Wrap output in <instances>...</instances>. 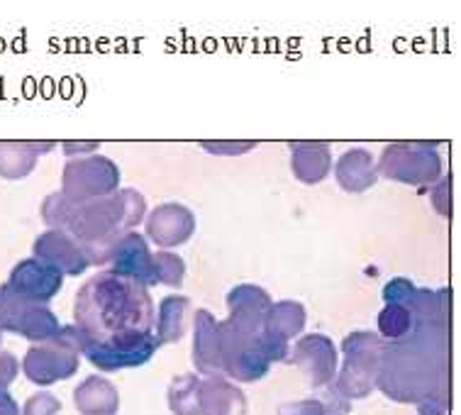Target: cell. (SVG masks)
Instances as JSON below:
<instances>
[{"instance_id":"obj_28","label":"cell","mask_w":461,"mask_h":415,"mask_svg":"<svg viewBox=\"0 0 461 415\" xmlns=\"http://www.w3.org/2000/svg\"><path fill=\"white\" fill-rule=\"evenodd\" d=\"M429 198H432V208H435L442 218L452 215V174H442L435 184L429 186Z\"/></svg>"},{"instance_id":"obj_27","label":"cell","mask_w":461,"mask_h":415,"mask_svg":"<svg viewBox=\"0 0 461 415\" xmlns=\"http://www.w3.org/2000/svg\"><path fill=\"white\" fill-rule=\"evenodd\" d=\"M257 345H259L261 355H264V359H267L268 365L285 362V359H288V352H291L288 339L278 338V335H274V332L268 330H264L259 338H257Z\"/></svg>"},{"instance_id":"obj_12","label":"cell","mask_w":461,"mask_h":415,"mask_svg":"<svg viewBox=\"0 0 461 415\" xmlns=\"http://www.w3.org/2000/svg\"><path fill=\"white\" fill-rule=\"evenodd\" d=\"M195 212L184 203H161L144 218L147 238L161 249L185 245L195 235Z\"/></svg>"},{"instance_id":"obj_16","label":"cell","mask_w":461,"mask_h":415,"mask_svg":"<svg viewBox=\"0 0 461 415\" xmlns=\"http://www.w3.org/2000/svg\"><path fill=\"white\" fill-rule=\"evenodd\" d=\"M194 365L205 376H225L220 355V322L205 308L194 315Z\"/></svg>"},{"instance_id":"obj_19","label":"cell","mask_w":461,"mask_h":415,"mask_svg":"<svg viewBox=\"0 0 461 415\" xmlns=\"http://www.w3.org/2000/svg\"><path fill=\"white\" fill-rule=\"evenodd\" d=\"M203 415H247V396L227 376L201 379Z\"/></svg>"},{"instance_id":"obj_26","label":"cell","mask_w":461,"mask_h":415,"mask_svg":"<svg viewBox=\"0 0 461 415\" xmlns=\"http://www.w3.org/2000/svg\"><path fill=\"white\" fill-rule=\"evenodd\" d=\"M154 264H157V276H159V284L171 288H181L185 279V264L184 259L168 249H161L154 255Z\"/></svg>"},{"instance_id":"obj_15","label":"cell","mask_w":461,"mask_h":415,"mask_svg":"<svg viewBox=\"0 0 461 415\" xmlns=\"http://www.w3.org/2000/svg\"><path fill=\"white\" fill-rule=\"evenodd\" d=\"M34 259L50 264L64 276H81L91 266L81 245L64 230H47L32 245Z\"/></svg>"},{"instance_id":"obj_3","label":"cell","mask_w":461,"mask_h":415,"mask_svg":"<svg viewBox=\"0 0 461 415\" xmlns=\"http://www.w3.org/2000/svg\"><path fill=\"white\" fill-rule=\"evenodd\" d=\"M147 218V198L134 188L74 203L57 191L44 198L42 221L50 230H64L81 245L91 266L108 264L110 252L122 235L132 232Z\"/></svg>"},{"instance_id":"obj_33","label":"cell","mask_w":461,"mask_h":415,"mask_svg":"<svg viewBox=\"0 0 461 415\" xmlns=\"http://www.w3.org/2000/svg\"><path fill=\"white\" fill-rule=\"evenodd\" d=\"M452 408V393H432L418 403L420 415H447Z\"/></svg>"},{"instance_id":"obj_6","label":"cell","mask_w":461,"mask_h":415,"mask_svg":"<svg viewBox=\"0 0 461 415\" xmlns=\"http://www.w3.org/2000/svg\"><path fill=\"white\" fill-rule=\"evenodd\" d=\"M378 176L405 186H432L442 176V157L435 142H393L381 152Z\"/></svg>"},{"instance_id":"obj_20","label":"cell","mask_w":461,"mask_h":415,"mask_svg":"<svg viewBox=\"0 0 461 415\" xmlns=\"http://www.w3.org/2000/svg\"><path fill=\"white\" fill-rule=\"evenodd\" d=\"M57 142H0V176L20 181L30 176L42 154L51 152Z\"/></svg>"},{"instance_id":"obj_21","label":"cell","mask_w":461,"mask_h":415,"mask_svg":"<svg viewBox=\"0 0 461 415\" xmlns=\"http://www.w3.org/2000/svg\"><path fill=\"white\" fill-rule=\"evenodd\" d=\"M74 406L81 415H118L120 393L108 379L88 376L76 386Z\"/></svg>"},{"instance_id":"obj_36","label":"cell","mask_w":461,"mask_h":415,"mask_svg":"<svg viewBox=\"0 0 461 415\" xmlns=\"http://www.w3.org/2000/svg\"><path fill=\"white\" fill-rule=\"evenodd\" d=\"M0 415H20V408L8 393V389H0Z\"/></svg>"},{"instance_id":"obj_1","label":"cell","mask_w":461,"mask_h":415,"mask_svg":"<svg viewBox=\"0 0 461 415\" xmlns=\"http://www.w3.org/2000/svg\"><path fill=\"white\" fill-rule=\"evenodd\" d=\"M74 320L81 356L101 372L147 365L159 347L149 288L113 272L98 274L78 288Z\"/></svg>"},{"instance_id":"obj_13","label":"cell","mask_w":461,"mask_h":415,"mask_svg":"<svg viewBox=\"0 0 461 415\" xmlns=\"http://www.w3.org/2000/svg\"><path fill=\"white\" fill-rule=\"evenodd\" d=\"M271 296L261 286L254 284H240L230 293H227V308H230V318L227 325L235 328L242 335L249 338H259L267 325V313L271 308Z\"/></svg>"},{"instance_id":"obj_30","label":"cell","mask_w":461,"mask_h":415,"mask_svg":"<svg viewBox=\"0 0 461 415\" xmlns=\"http://www.w3.org/2000/svg\"><path fill=\"white\" fill-rule=\"evenodd\" d=\"M61 410V401L57 396H51L47 391L42 393H34L27 399V403L23 406L20 415H57Z\"/></svg>"},{"instance_id":"obj_25","label":"cell","mask_w":461,"mask_h":415,"mask_svg":"<svg viewBox=\"0 0 461 415\" xmlns=\"http://www.w3.org/2000/svg\"><path fill=\"white\" fill-rule=\"evenodd\" d=\"M412 330V311L408 305L386 303L384 311L378 313V335L393 342V339L405 338Z\"/></svg>"},{"instance_id":"obj_23","label":"cell","mask_w":461,"mask_h":415,"mask_svg":"<svg viewBox=\"0 0 461 415\" xmlns=\"http://www.w3.org/2000/svg\"><path fill=\"white\" fill-rule=\"evenodd\" d=\"M305 320H308L305 305L298 303V301H278V303H271V308H268L264 330L274 332V335L284 339H294L303 332Z\"/></svg>"},{"instance_id":"obj_8","label":"cell","mask_w":461,"mask_h":415,"mask_svg":"<svg viewBox=\"0 0 461 415\" xmlns=\"http://www.w3.org/2000/svg\"><path fill=\"white\" fill-rule=\"evenodd\" d=\"M59 330V318L47 305L17 296L8 284L0 286V332H13L37 345L51 339Z\"/></svg>"},{"instance_id":"obj_2","label":"cell","mask_w":461,"mask_h":415,"mask_svg":"<svg viewBox=\"0 0 461 415\" xmlns=\"http://www.w3.org/2000/svg\"><path fill=\"white\" fill-rule=\"evenodd\" d=\"M376 389L395 403L452 393V322L412 320V330L386 342Z\"/></svg>"},{"instance_id":"obj_22","label":"cell","mask_w":461,"mask_h":415,"mask_svg":"<svg viewBox=\"0 0 461 415\" xmlns=\"http://www.w3.org/2000/svg\"><path fill=\"white\" fill-rule=\"evenodd\" d=\"M191 301L185 296H167L161 298L159 313H157V339L159 345H171V342H178L184 338L188 325H191Z\"/></svg>"},{"instance_id":"obj_32","label":"cell","mask_w":461,"mask_h":415,"mask_svg":"<svg viewBox=\"0 0 461 415\" xmlns=\"http://www.w3.org/2000/svg\"><path fill=\"white\" fill-rule=\"evenodd\" d=\"M278 415H328V408L320 399L295 401V403H284L278 408Z\"/></svg>"},{"instance_id":"obj_5","label":"cell","mask_w":461,"mask_h":415,"mask_svg":"<svg viewBox=\"0 0 461 415\" xmlns=\"http://www.w3.org/2000/svg\"><path fill=\"white\" fill-rule=\"evenodd\" d=\"M81 349H78V330L76 325H61V330L47 342H37L27 349L23 359V372L27 382L34 386H51L67 382L78 372Z\"/></svg>"},{"instance_id":"obj_4","label":"cell","mask_w":461,"mask_h":415,"mask_svg":"<svg viewBox=\"0 0 461 415\" xmlns=\"http://www.w3.org/2000/svg\"><path fill=\"white\" fill-rule=\"evenodd\" d=\"M386 339L378 332H352L342 339L344 365L335 376L332 389L347 401L366 399L376 389L381 356H384Z\"/></svg>"},{"instance_id":"obj_9","label":"cell","mask_w":461,"mask_h":415,"mask_svg":"<svg viewBox=\"0 0 461 415\" xmlns=\"http://www.w3.org/2000/svg\"><path fill=\"white\" fill-rule=\"evenodd\" d=\"M220 355H222V374L235 382H259L271 369L261 355L257 338L237 332L225 320L220 322Z\"/></svg>"},{"instance_id":"obj_17","label":"cell","mask_w":461,"mask_h":415,"mask_svg":"<svg viewBox=\"0 0 461 415\" xmlns=\"http://www.w3.org/2000/svg\"><path fill=\"white\" fill-rule=\"evenodd\" d=\"M335 178L342 191L347 194H364L369 188L376 186L378 171L374 154L364 147H354L337 159L335 164Z\"/></svg>"},{"instance_id":"obj_31","label":"cell","mask_w":461,"mask_h":415,"mask_svg":"<svg viewBox=\"0 0 461 415\" xmlns=\"http://www.w3.org/2000/svg\"><path fill=\"white\" fill-rule=\"evenodd\" d=\"M201 147L205 152L210 154H218V157H240V154H247L257 149V142H201Z\"/></svg>"},{"instance_id":"obj_34","label":"cell","mask_w":461,"mask_h":415,"mask_svg":"<svg viewBox=\"0 0 461 415\" xmlns=\"http://www.w3.org/2000/svg\"><path fill=\"white\" fill-rule=\"evenodd\" d=\"M17 374H20V362L15 359V355L0 349V389H8L17 379Z\"/></svg>"},{"instance_id":"obj_38","label":"cell","mask_w":461,"mask_h":415,"mask_svg":"<svg viewBox=\"0 0 461 415\" xmlns=\"http://www.w3.org/2000/svg\"><path fill=\"white\" fill-rule=\"evenodd\" d=\"M0 335H3V332H0Z\"/></svg>"},{"instance_id":"obj_11","label":"cell","mask_w":461,"mask_h":415,"mask_svg":"<svg viewBox=\"0 0 461 415\" xmlns=\"http://www.w3.org/2000/svg\"><path fill=\"white\" fill-rule=\"evenodd\" d=\"M108 264L113 266V274L125 276V279L140 284V286L149 288L159 284L157 276V264L151 255L149 242L140 232H127L115 242L113 252H110Z\"/></svg>"},{"instance_id":"obj_7","label":"cell","mask_w":461,"mask_h":415,"mask_svg":"<svg viewBox=\"0 0 461 415\" xmlns=\"http://www.w3.org/2000/svg\"><path fill=\"white\" fill-rule=\"evenodd\" d=\"M120 191V169L115 161L103 154H88L68 159L61 174V194L74 203L105 198Z\"/></svg>"},{"instance_id":"obj_24","label":"cell","mask_w":461,"mask_h":415,"mask_svg":"<svg viewBox=\"0 0 461 415\" xmlns=\"http://www.w3.org/2000/svg\"><path fill=\"white\" fill-rule=\"evenodd\" d=\"M168 408L174 415H203L201 410V379L195 374L176 376L168 386Z\"/></svg>"},{"instance_id":"obj_37","label":"cell","mask_w":461,"mask_h":415,"mask_svg":"<svg viewBox=\"0 0 461 415\" xmlns=\"http://www.w3.org/2000/svg\"><path fill=\"white\" fill-rule=\"evenodd\" d=\"M332 415H344V413H332Z\"/></svg>"},{"instance_id":"obj_18","label":"cell","mask_w":461,"mask_h":415,"mask_svg":"<svg viewBox=\"0 0 461 415\" xmlns=\"http://www.w3.org/2000/svg\"><path fill=\"white\" fill-rule=\"evenodd\" d=\"M291 171L294 176L315 186L322 184L332 171V149L328 142H294L291 144Z\"/></svg>"},{"instance_id":"obj_35","label":"cell","mask_w":461,"mask_h":415,"mask_svg":"<svg viewBox=\"0 0 461 415\" xmlns=\"http://www.w3.org/2000/svg\"><path fill=\"white\" fill-rule=\"evenodd\" d=\"M61 149H64L68 159H76V157L98 154V142H61Z\"/></svg>"},{"instance_id":"obj_14","label":"cell","mask_w":461,"mask_h":415,"mask_svg":"<svg viewBox=\"0 0 461 415\" xmlns=\"http://www.w3.org/2000/svg\"><path fill=\"white\" fill-rule=\"evenodd\" d=\"M5 284L15 291L17 296L27 298L32 303L47 305L64 286V274L57 272L50 264L30 257V259H23L13 266L10 279Z\"/></svg>"},{"instance_id":"obj_10","label":"cell","mask_w":461,"mask_h":415,"mask_svg":"<svg viewBox=\"0 0 461 415\" xmlns=\"http://www.w3.org/2000/svg\"><path fill=\"white\" fill-rule=\"evenodd\" d=\"M285 362H294L312 389H330L335 383L337 366H339L337 347L332 345V339L328 335H320V332H312V335L298 339L294 352H288Z\"/></svg>"},{"instance_id":"obj_29","label":"cell","mask_w":461,"mask_h":415,"mask_svg":"<svg viewBox=\"0 0 461 415\" xmlns=\"http://www.w3.org/2000/svg\"><path fill=\"white\" fill-rule=\"evenodd\" d=\"M415 293H418V286L408 279H393L384 286V301L386 303H401L411 308L412 301H415Z\"/></svg>"}]
</instances>
